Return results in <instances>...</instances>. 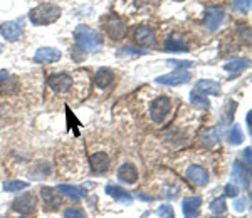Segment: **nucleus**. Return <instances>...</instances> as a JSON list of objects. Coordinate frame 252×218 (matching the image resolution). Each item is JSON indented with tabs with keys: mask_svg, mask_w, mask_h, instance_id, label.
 I'll return each instance as SVG.
<instances>
[{
	"mask_svg": "<svg viewBox=\"0 0 252 218\" xmlns=\"http://www.w3.org/2000/svg\"><path fill=\"white\" fill-rule=\"evenodd\" d=\"M74 40L84 52H96L101 47V36L87 25H78L76 27Z\"/></svg>",
	"mask_w": 252,
	"mask_h": 218,
	"instance_id": "f257e3e1",
	"label": "nucleus"
},
{
	"mask_svg": "<svg viewBox=\"0 0 252 218\" xmlns=\"http://www.w3.org/2000/svg\"><path fill=\"white\" fill-rule=\"evenodd\" d=\"M61 9L54 3H41L29 12V18L34 25H49L61 17Z\"/></svg>",
	"mask_w": 252,
	"mask_h": 218,
	"instance_id": "f03ea898",
	"label": "nucleus"
},
{
	"mask_svg": "<svg viewBox=\"0 0 252 218\" xmlns=\"http://www.w3.org/2000/svg\"><path fill=\"white\" fill-rule=\"evenodd\" d=\"M170 111H171L170 99H168L167 96H158L156 99H153V103H151V106H150L151 121L156 123V125H160V123L165 121V118L170 114Z\"/></svg>",
	"mask_w": 252,
	"mask_h": 218,
	"instance_id": "7ed1b4c3",
	"label": "nucleus"
},
{
	"mask_svg": "<svg viewBox=\"0 0 252 218\" xmlns=\"http://www.w3.org/2000/svg\"><path fill=\"white\" fill-rule=\"evenodd\" d=\"M192 79V74L185 69H178L173 71V73L167 74V76H160L155 79V82L158 84H165V86H178V84H185Z\"/></svg>",
	"mask_w": 252,
	"mask_h": 218,
	"instance_id": "20e7f679",
	"label": "nucleus"
},
{
	"mask_svg": "<svg viewBox=\"0 0 252 218\" xmlns=\"http://www.w3.org/2000/svg\"><path fill=\"white\" fill-rule=\"evenodd\" d=\"M106 31H108V36L113 40H121L126 36V24L120 16H109L108 24H106Z\"/></svg>",
	"mask_w": 252,
	"mask_h": 218,
	"instance_id": "39448f33",
	"label": "nucleus"
},
{
	"mask_svg": "<svg viewBox=\"0 0 252 218\" xmlns=\"http://www.w3.org/2000/svg\"><path fill=\"white\" fill-rule=\"evenodd\" d=\"M47 84L56 94H64L71 89L72 77L69 74H54V76H51L47 79Z\"/></svg>",
	"mask_w": 252,
	"mask_h": 218,
	"instance_id": "423d86ee",
	"label": "nucleus"
},
{
	"mask_svg": "<svg viewBox=\"0 0 252 218\" xmlns=\"http://www.w3.org/2000/svg\"><path fill=\"white\" fill-rule=\"evenodd\" d=\"M36 197L32 193H25V195H21V197L15 198L12 208L15 212L22 213V215H29L36 210Z\"/></svg>",
	"mask_w": 252,
	"mask_h": 218,
	"instance_id": "0eeeda50",
	"label": "nucleus"
},
{
	"mask_svg": "<svg viewBox=\"0 0 252 218\" xmlns=\"http://www.w3.org/2000/svg\"><path fill=\"white\" fill-rule=\"evenodd\" d=\"M224 10L219 9V7H209L205 9V14H204V22H205V27L209 31H217L220 24L224 20Z\"/></svg>",
	"mask_w": 252,
	"mask_h": 218,
	"instance_id": "6e6552de",
	"label": "nucleus"
},
{
	"mask_svg": "<svg viewBox=\"0 0 252 218\" xmlns=\"http://www.w3.org/2000/svg\"><path fill=\"white\" fill-rule=\"evenodd\" d=\"M61 51L54 47H41L36 51L34 54V61L39 64H51V62H57L61 59Z\"/></svg>",
	"mask_w": 252,
	"mask_h": 218,
	"instance_id": "1a4fd4ad",
	"label": "nucleus"
},
{
	"mask_svg": "<svg viewBox=\"0 0 252 218\" xmlns=\"http://www.w3.org/2000/svg\"><path fill=\"white\" fill-rule=\"evenodd\" d=\"M22 32H24V29H22L21 22L9 20V22H3V24L0 25V36H2L5 40H17L19 37L22 36Z\"/></svg>",
	"mask_w": 252,
	"mask_h": 218,
	"instance_id": "9d476101",
	"label": "nucleus"
},
{
	"mask_svg": "<svg viewBox=\"0 0 252 218\" xmlns=\"http://www.w3.org/2000/svg\"><path fill=\"white\" fill-rule=\"evenodd\" d=\"M109 163H111L109 156L106 155V153H103V151L94 153V155H91V158H89L91 170H93L94 173H98V175H103V173L108 171L109 170Z\"/></svg>",
	"mask_w": 252,
	"mask_h": 218,
	"instance_id": "9b49d317",
	"label": "nucleus"
},
{
	"mask_svg": "<svg viewBox=\"0 0 252 218\" xmlns=\"http://www.w3.org/2000/svg\"><path fill=\"white\" fill-rule=\"evenodd\" d=\"M187 178L197 186H205L209 183V173L205 168L192 164V166L187 168Z\"/></svg>",
	"mask_w": 252,
	"mask_h": 218,
	"instance_id": "f8f14e48",
	"label": "nucleus"
},
{
	"mask_svg": "<svg viewBox=\"0 0 252 218\" xmlns=\"http://www.w3.org/2000/svg\"><path fill=\"white\" fill-rule=\"evenodd\" d=\"M41 198H42V203H44V206L47 210H57L61 206V203H63L59 193L49 186L41 188Z\"/></svg>",
	"mask_w": 252,
	"mask_h": 218,
	"instance_id": "ddd939ff",
	"label": "nucleus"
},
{
	"mask_svg": "<svg viewBox=\"0 0 252 218\" xmlns=\"http://www.w3.org/2000/svg\"><path fill=\"white\" fill-rule=\"evenodd\" d=\"M200 205H202L200 197L185 198L182 203V210H183L185 218H198V215H200Z\"/></svg>",
	"mask_w": 252,
	"mask_h": 218,
	"instance_id": "4468645a",
	"label": "nucleus"
},
{
	"mask_svg": "<svg viewBox=\"0 0 252 218\" xmlns=\"http://www.w3.org/2000/svg\"><path fill=\"white\" fill-rule=\"evenodd\" d=\"M118 178L121 180L126 185H135L138 182V170L135 168V164L131 163H125L120 166L118 170Z\"/></svg>",
	"mask_w": 252,
	"mask_h": 218,
	"instance_id": "2eb2a0df",
	"label": "nucleus"
},
{
	"mask_svg": "<svg viewBox=\"0 0 252 218\" xmlns=\"http://www.w3.org/2000/svg\"><path fill=\"white\" fill-rule=\"evenodd\" d=\"M135 40L141 46H151L155 44V32L148 25H140L135 29Z\"/></svg>",
	"mask_w": 252,
	"mask_h": 218,
	"instance_id": "dca6fc26",
	"label": "nucleus"
},
{
	"mask_svg": "<svg viewBox=\"0 0 252 218\" xmlns=\"http://www.w3.org/2000/svg\"><path fill=\"white\" fill-rule=\"evenodd\" d=\"M195 91H200L209 96H219L220 94V84L212 79H200L195 84Z\"/></svg>",
	"mask_w": 252,
	"mask_h": 218,
	"instance_id": "f3484780",
	"label": "nucleus"
},
{
	"mask_svg": "<svg viewBox=\"0 0 252 218\" xmlns=\"http://www.w3.org/2000/svg\"><path fill=\"white\" fill-rule=\"evenodd\" d=\"M106 193H108L111 198H114L116 201L125 203V205H129V203H133V197H131V195H129L126 190H123V188H120V186L108 185V186H106Z\"/></svg>",
	"mask_w": 252,
	"mask_h": 218,
	"instance_id": "a211bd4d",
	"label": "nucleus"
},
{
	"mask_svg": "<svg viewBox=\"0 0 252 218\" xmlns=\"http://www.w3.org/2000/svg\"><path fill=\"white\" fill-rule=\"evenodd\" d=\"M163 47H165L167 51H170V52H187V51H189V46L183 42V39L178 36V34H171V36L165 40Z\"/></svg>",
	"mask_w": 252,
	"mask_h": 218,
	"instance_id": "6ab92c4d",
	"label": "nucleus"
},
{
	"mask_svg": "<svg viewBox=\"0 0 252 218\" xmlns=\"http://www.w3.org/2000/svg\"><path fill=\"white\" fill-rule=\"evenodd\" d=\"M51 171H52V168L47 161H37V163L30 168L29 176L32 180H42V178H47V176L51 175Z\"/></svg>",
	"mask_w": 252,
	"mask_h": 218,
	"instance_id": "aec40b11",
	"label": "nucleus"
},
{
	"mask_svg": "<svg viewBox=\"0 0 252 218\" xmlns=\"http://www.w3.org/2000/svg\"><path fill=\"white\" fill-rule=\"evenodd\" d=\"M57 190H59L63 195H66L67 198H71L72 201H79L84 197V195H86L79 186L66 185V183H63V185H57Z\"/></svg>",
	"mask_w": 252,
	"mask_h": 218,
	"instance_id": "412c9836",
	"label": "nucleus"
},
{
	"mask_svg": "<svg viewBox=\"0 0 252 218\" xmlns=\"http://www.w3.org/2000/svg\"><path fill=\"white\" fill-rule=\"evenodd\" d=\"M232 176H234V180L242 188L249 186V173L246 171V168H244L239 161H235V163H234V168H232Z\"/></svg>",
	"mask_w": 252,
	"mask_h": 218,
	"instance_id": "4be33fe9",
	"label": "nucleus"
},
{
	"mask_svg": "<svg viewBox=\"0 0 252 218\" xmlns=\"http://www.w3.org/2000/svg\"><path fill=\"white\" fill-rule=\"evenodd\" d=\"M113 73L111 71H108V69H99L98 73H96V76H94V82H96V86L99 89H106L108 86H111V82H113Z\"/></svg>",
	"mask_w": 252,
	"mask_h": 218,
	"instance_id": "5701e85b",
	"label": "nucleus"
},
{
	"mask_svg": "<svg viewBox=\"0 0 252 218\" xmlns=\"http://www.w3.org/2000/svg\"><path fill=\"white\" fill-rule=\"evenodd\" d=\"M249 66V61L247 59H232L231 62L224 64V69L227 71V73H240V71H244L246 67Z\"/></svg>",
	"mask_w": 252,
	"mask_h": 218,
	"instance_id": "b1692460",
	"label": "nucleus"
},
{
	"mask_svg": "<svg viewBox=\"0 0 252 218\" xmlns=\"http://www.w3.org/2000/svg\"><path fill=\"white\" fill-rule=\"evenodd\" d=\"M242 141H244L242 129H240L239 125H234V126H232V129L229 131V143L235 146V145H240Z\"/></svg>",
	"mask_w": 252,
	"mask_h": 218,
	"instance_id": "393cba45",
	"label": "nucleus"
},
{
	"mask_svg": "<svg viewBox=\"0 0 252 218\" xmlns=\"http://www.w3.org/2000/svg\"><path fill=\"white\" fill-rule=\"evenodd\" d=\"M147 49H140V47H131V46H126V47H121V49H118V52L116 54L118 55H145L147 54Z\"/></svg>",
	"mask_w": 252,
	"mask_h": 218,
	"instance_id": "a878e982",
	"label": "nucleus"
},
{
	"mask_svg": "<svg viewBox=\"0 0 252 218\" xmlns=\"http://www.w3.org/2000/svg\"><path fill=\"white\" fill-rule=\"evenodd\" d=\"M190 103L193 104V106L197 108H210V103L209 99L205 97V94H198V92H192V96H190Z\"/></svg>",
	"mask_w": 252,
	"mask_h": 218,
	"instance_id": "bb28decb",
	"label": "nucleus"
},
{
	"mask_svg": "<svg viewBox=\"0 0 252 218\" xmlns=\"http://www.w3.org/2000/svg\"><path fill=\"white\" fill-rule=\"evenodd\" d=\"M29 185L25 182H19V180H14V182H7V183H3V190L5 191H21V190H25Z\"/></svg>",
	"mask_w": 252,
	"mask_h": 218,
	"instance_id": "cd10ccee",
	"label": "nucleus"
},
{
	"mask_svg": "<svg viewBox=\"0 0 252 218\" xmlns=\"http://www.w3.org/2000/svg\"><path fill=\"white\" fill-rule=\"evenodd\" d=\"M210 210H212L215 215H220V213H225L227 210V205H225V200L224 198H215L212 203H210Z\"/></svg>",
	"mask_w": 252,
	"mask_h": 218,
	"instance_id": "c85d7f7f",
	"label": "nucleus"
},
{
	"mask_svg": "<svg viewBox=\"0 0 252 218\" xmlns=\"http://www.w3.org/2000/svg\"><path fill=\"white\" fill-rule=\"evenodd\" d=\"M64 218H86V213H84L83 208H78V206H71L64 212Z\"/></svg>",
	"mask_w": 252,
	"mask_h": 218,
	"instance_id": "c756f323",
	"label": "nucleus"
},
{
	"mask_svg": "<svg viewBox=\"0 0 252 218\" xmlns=\"http://www.w3.org/2000/svg\"><path fill=\"white\" fill-rule=\"evenodd\" d=\"M5 82V86H2L0 88V94H3V96H7V94H14L15 89H17V81H3Z\"/></svg>",
	"mask_w": 252,
	"mask_h": 218,
	"instance_id": "7c9ffc66",
	"label": "nucleus"
},
{
	"mask_svg": "<svg viewBox=\"0 0 252 218\" xmlns=\"http://www.w3.org/2000/svg\"><path fill=\"white\" fill-rule=\"evenodd\" d=\"M202 140H204V143H207V145H213V143H217L219 141L217 129H207L204 133V136H202Z\"/></svg>",
	"mask_w": 252,
	"mask_h": 218,
	"instance_id": "2f4dec72",
	"label": "nucleus"
},
{
	"mask_svg": "<svg viewBox=\"0 0 252 218\" xmlns=\"http://www.w3.org/2000/svg\"><path fill=\"white\" fill-rule=\"evenodd\" d=\"M158 217L160 218H173L175 213H173V208H171L168 203H165V205L158 206Z\"/></svg>",
	"mask_w": 252,
	"mask_h": 218,
	"instance_id": "473e14b6",
	"label": "nucleus"
},
{
	"mask_svg": "<svg viewBox=\"0 0 252 218\" xmlns=\"http://www.w3.org/2000/svg\"><path fill=\"white\" fill-rule=\"evenodd\" d=\"M234 9L239 12H247L251 9V0H234Z\"/></svg>",
	"mask_w": 252,
	"mask_h": 218,
	"instance_id": "72a5a7b5",
	"label": "nucleus"
},
{
	"mask_svg": "<svg viewBox=\"0 0 252 218\" xmlns=\"http://www.w3.org/2000/svg\"><path fill=\"white\" fill-rule=\"evenodd\" d=\"M227 197H237V193H239V190H237V186L235 185H232V183H229L227 186H225V191H224Z\"/></svg>",
	"mask_w": 252,
	"mask_h": 218,
	"instance_id": "f704fd0d",
	"label": "nucleus"
},
{
	"mask_svg": "<svg viewBox=\"0 0 252 218\" xmlns=\"http://www.w3.org/2000/svg\"><path fill=\"white\" fill-rule=\"evenodd\" d=\"M168 62L175 64V66H178V67H190V66H192V62H190V61H177V59H170Z\"/></svg>",
	"mask_w": 252,
	"mask_h": 218,
	"instance_id": "c9c22d12",
	"label": "nucleus"
},
{
	"mask_svg": "<svg viewBox=\"0 0 252 218\" xmlns=\"http://www.w3.org/2000/svg\"><path fill=\"white\" fill-rule=\"evenodd\" d=\"M234 206H235V210H237V212H244V210H246V206H247L246 198H240V200H237Z\"/></svg>",
	"mask_w": 252,
	"mask_h": 218,
	"instance_id": "e433bc0d",
	"label": "nucleus"
},
{
	"mask_svg": "<svg viewBox=\"0 0 252 218\" xmlns=\"http://www.w3.org/2000/svg\"><path fill=\"white\" fill-rule=\"evenodd\" d=\"M244 158H246V163L247 166H251V148H246V151H244Z\"/></svg>",
	"mask_w": 252,
	"mask_h": 218,
	"instance_id": "4c0bfd02",
	"label": "nucleus"
},
{
	"mask_svg": "<svg viewBox=\"0 0 252 218\" xmlns=\"http://www.w3.org/2000/svg\"><path fill=\"white\" fill-rule=\"evenodd\" d=\"M5 79H9V73H7L5 69H2L0 71V82H3Z\"/></svg>",
	"mask_w": 252,
	"mask_h": 218,
	"instance_id": "58836bf2",
	"label": "nucleus"
},
{
	"mask_svg": "<svg viewBox=\"0 0 252 218\" xmlns=\"http://www.w3.org/2000/svg\"><path fill=\"white\" fill-rule=\"evenodd\" d=\"M251 119H252V111L247 112V127H249V131H251V127H252V123H251Z\"/></svg>",
	"mask_w": 252,
	"mask_h": 218,
	"instance_id": "ea45409f",
	"label": "nucleus"
},
{
	"mask_svg": "<svg viewBox=\"0 0 252 218\" xmlns=\"http://www.w3.org/2000/svg\"><path fill=\"white\" fill-rule=\"evenodd\" d=\"M2 49H3V47H2V46H0V52H2Z\"/></svg>",
	"mask_w": 252,
	"mask_h": 218,
	"instance_id": "a19ab883",
	"label": "nucleus"
}]
</instances>
